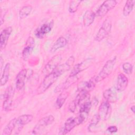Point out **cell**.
<instances>
[{"mask_svg":"<svg viewBox=\"0 0 135 135\" xmlns=\"http://www.w3.org/2000/svg\"><path fill=\"white\" fill-rule=\"evenodd\" d=\"M91 106L92 102L89 100L84 101L81 104L79 115L78 117L79 124L83 123L87 119Z\"/></svg>","mask_w":135,"mask_h":135,"instance_id":"cell-7","label":"cell"},{"mask_svg":"<svg viewBox=\"0 0 135 135\" xmlns=\"http://www.w3.org/2000/svg\"><path fill=\"white\" fill-rule=\"evenodd\" d=\"M100 119L99 118V116L98 115V114H97L96 115H95L93 118L92 119L88 127V130L90 131H92L93 130H94V128H95V127L97 126V125L98 124V123H99V122L100 121Z\"/></svg>","mask_w":135,"mask_h":135,"instance_id":"cell-29","label":"cell"},{"mask_svg":"<svg viewBox=\"0 0 135 135\" xmlns=\"http://www.w3.org/2000/svg\"><path fill=\"white\" fill-rule=\"evenodd\" d=\"M27 69H24L20 71L16 78V88L17 90H21L23 89L25 85V80L27 75Z\"/></svg>","mask_w":135,"mask_h":135,"instance_id":"cell-19","label":"cell"},{"mask_svg":"<svg viewBox=\"0 0 135 135\" xmlns=\"http://www.w3.org/2000/svg\"><path fill=\"white\" fill-rule=\"evenodd\" d=\"M78 118L70 117L65 122L63 127L61 129L59 134H66L70 132L75 127L79 125Z\"/></svg>","mask_w":135,"mask_h":135,"instance_id":"cell-12","label":"cell"},{"mask_svg":"<svg viewBox=\"0 0 135 135\" xmlns=\"http://www.w3.org/2000/svg\"><path fill=\"white\" fill-rule=\"evenodd\" d=\"M97 83V82L95 79V76H94L88 81L82 82L80 83L78 86V90L85 91L89 92L94 89Z\"/></svg>","mask_w":135,"mask_h":135,"instance_id":"cell-16","label":"cell"},{"mask_svg":"<svg viewBox=\"0 0 135 135\" xmlns=\"http://www.w3.org/2000/svg\"><path fill=\"white\" fill-rule=\"evenodd\" d=\"M103 96L105 101L109 103L115 102L118 100L117 93L115 90L112 88L105 90L103 93Z\"/></svg>","mask_w":135,"mask_h":135,"instance_id":"cell-20","label":"cell"},{"mask_svg":"<svg viewBox=\"0 0 135 135\" xmlns=\"http://www.w3.org/2000/svg\"><path fill=\"white\" fill-rule=\"evenodd\" d=\"M134 0H129L126 2V4L123 9V14L124 16H127L131 13L134 5Z\"/></svg>","mask_w":135,"mask_h":135,"instance_id":"cell-26","label":"cell"},{"mask_svg":"<svg viewBox=\"0 0 135 135\" xmlns=\"http://www.w3.org/2000/svg\"><path fill=\"white\" fill-rule=\"evenodd\" d=\"M112 28V23L110 18H107L103 22L101 27L99 30L95 37V40L100 42L105 38L110 33Z\"/></svg>","mask_w":135,"mask_h":135,"instance_id":"cell-4","label":"cell"},{"mask_svg":"<svg viewBox=\"0 0 135 135\" xmlns=\"http://www.w3.org/2000/svg\"><path fill=\"white\" fill-rule=\"evenodd\" d=\"M67 43V40L65 37L63 36L59 37L52 46L51 49V52L52 53L55 52L57 50L64 47L66 45Z\"/></svg>","mask_w":135,"mask_h":135,"instance_id":"cell-22","label":"cell"},{"mask_svg":"<svg viewBox=\"0 0 135 135\" xmlns=\"http://www.w3.org/2000/svg\"><path fill=\"white\" fill-rule=\"evenodd\" d=\"M122 69L126 74H130L133 71V65L129 62H126L123 64Z\"/></svg>","mask_w":135,"mask_h":135,"instance_id":"cell-30","label":"cell"},{"mask_svg":"<svg viewBox=\"0 0 135 135\" xmlns=\"http://www.w3.org/2000/svg\"><path fill=\"white\" fill-rule=\"evenodd\" d=\"M54 121V117L52 115H49L41 119L35 126L32 130V133L34 134H41L44 129L53 123Z\"/></svg>","mask_w":135,"mask_h":135,"instance_id":"cell-3","label":"cell"},{"mask_svg":"<svg viewBox=\"0 0 135 135\" xmlns=\"http://www.w3.org/2000/svg\"><path fill=\"white\" fill-rule=\"evenodd\" d=\"M77 106H78V105L75 103V101L74 100L72 101L69 105V111H71V112H74L75 111Z\"/></svg>","mask_w":135,"mask_h":135,"instance_id":"cell-31","label":"cell"},{"mask_svg":"<svg viewBox=\"0 0 135 135\" xmlns=\"http://www.w3.org/2000/svg\"><path fill=\"white\" fill-rule=\"evenodd\" d=\"M3 60L2 57V56H1V71H2V66H3Z\"/></svg>","mask_w":135,"mask_h":135,"instance_id":"cell-33","label":"cell"},{"mask_svg":"<svg viewBox=\"0 0 135 135\" xmlns=\"http://www.w3.org/2000/svg\"><path fill=\"white\" fill-rule=\"evenodd\" d=\"M35 46V41L33 37L30 36L26 40L25 45L22 51V57L24 60H26L32 54Z\"/></svg>","mask_w":135,"mask_h":135,"instance_id":"cell-14","label":"cell"},{"mask_svg":"<svg viewBox=\"0 0 135 135\" xmlns=\"http://www.w3.org/2000/svg\"><path fill=\"white\" fill-rule=\"evenodd\" d=\"M131 111H132L133 113L134 112V105H133L132 107H131Z\"/></svg>","mask_w":135,"mask_h":135,"instance_id":"cell-34","label":"cell"},{"mask_svg":"<svg viewBox=\"0 0 135 135\" xmlns=\"http://www.w3.org/2000/svg\"><path fill=\"white\" fill-rule=\"evenodd\" d=\"M32 11V7L31 5H26L22 7L19 11L20 18L23 19L27 17Z\"/></svg>","mask_w":135,"mask_h":135,"instance_id":"cell-27","label":"cell"},{"mask_svg":"<svg viewBox=\"0 0 135 135\" xmlns=\"http://www.w3.org/2000/svg\"><path fill=\"white\" fill-rule=\"evenodd\" d=\"M95 13L91 10L86 11L85 12L83 17L84 25L85 26H89L92 24L95 19Z\"/></svg>","mask_w":135,"mask_h":135,"instance_id":"cell-21","label":"cell"},{"mask_svg":"<svg viewBox=\"0 0 135 135\" xmlns=\"http://www.w3.org/2000/svg\"><path fill=\"white\" fill-rule=\"evenodd\" d=\"M115 57L111 60H109L107 61V62L103 66L102 70L100 72V73L97 75L95 76L97 83L107 78L112 73V71H113L114 66L115 65Z\"/></svg>","mask_w":135,"mask_h":135,"instance_id":"cell-2","label":"cell"},{"mask_svg":"<svg viewBox=\"0 0 135 135\" xmlns=\"http://www.w3.org/2000/svg\"><path fill=\"white\" fill-rule=\"evenodd\" d=\"M93 62V59L88 58L83 61L81 63L74 66L70 75H76L78 73L88 68Z\"/></svg>","mask_w":135,"mask_h":135,"instance_id":"cell-13","label":"cell"},{"mask_svg":"<svg viewBox=\"0 0 135 135\" xmlns=\"http://www.w3.org/2000/svg\"><path fill=\"white\" fill-rule=\"evenodd\" d=\"M62 74L56 70L46 75L37 89V93L40 94L45 92L61 75Z\"/></svg>","mask_w":135,"mask_h":135,"instance_id":"cell-1","label":"cell"},{"mask_svg":"<svg viewBox=\"0 0 135 135\" xmlns=\"http://www.w3.org/2000/svg\"><path fill=\"white\" fill-rule=\"evenodd\" d=\"M13 29L11 26L5 28L2 32L0 35V46L1 50L4 49L7 45L8 38L12 32Z\"/></svg>","mask_w":135,"mask_h":135,"instance_id":"cell-17","label":"cell"},{"mask_svg":"<svg viewBox=\"0 0 135 135\" xmlns=\"http://www.w3.org/2000/svg\"><path fill=\"white\" fill-rule=\"evenodd\" d=\"M81 2H82V1H79V0L71 1L70 3L69 6V12L71 13H74L76 12Z\"/></svg>","mask_w":135,"mask_h":135,"instance_id":"cell-28","label":"cell"},{"mask_svg":"<svg viewBox=\"0 0 135 135\" xmlns=\"http://www.w3.org/2000/svg\"><path fill=\"white\" fill-rule=\"evenodd\" d=\"M33 119V115L31 114H23L16 118V126L14 134H18L22 130L23 126L29 123Z\"/></svg>","mask_w":135,"mask_h":135,"instance_id":"cell-9","label":"cell"},{"mask_svg":"<svg viewBox=\"0 0 135 135\" xmlns=\"http://www.w3.org/2000/svg\"><path fill=\"white\" fill-rule=\"evenodd\" d=\"M10 71V63H7L3 69V73L1 78V85L3 86L5 85L8 81L9 77Z\"/></svg>","mask_w":135,"mask_h":135,"instance_id":"cell-23","label":"cell"},{"mask_svg":"<svg viewBox=\"0 0 135 135\" xmlns=\"http://www.w3.org/2000/svg\"><path fill=\"white\" fill-rule=\"evenodd\" d=\"M128 84V79L123 73H120L117 77L116 83V90L121 92L124 91Z\"/></svg>","mask_w":135,"mask_h":135,"instance_id":"cell-18","label":"cell"},{"mask_svg":"<svg viewBox=\"0 0 135 135\" xmlns=\"http://www.w3.org/2000/svg\"><path fill=\"white\" fill-rule=\"evenodd\" d=\"M79 78L76 75H69V78L62 83L60 84L58 86H57L55 88V92L56 93L57 92H62L65 90L68 89L70 86H71L73 84H74L78 80Z\"/></svg>","mask_w":135,"mask_h":135,"instance_id":"cell-15","label":"cell"},{"mask_svg":"<svg viewBox=\"0 0 135 135\" xmlns=\"http://www.w3.org/2000/svg\"><path fill=\"white\" fill-rule=\"evenodd\" d=\"M62 59V56L59 54L52 57L43 69L42 71V74L45 76L52 73L60 65Z\"/></svg>","mask_w":135,"mask_h":135,"instance_id":"cell-5","label":"cell"},{"mask_svg":"<svg viewBox=\"0 0 135 135\" xmlns=\"http://www.w3.org/2000/svg\"><path fill=\"white\" fill-rule=\"evenodd\" d=\"M14 94V90L11 86H9L4 94V101L3 108L5 111L11 110L12 105V99Z\"/></svg>","mask_w":135,"mask_h":135,"instance_id":"cell-10","label":"cell"},{"mask_svg":"<svg viewBox=\"0 0 135 135\" xmlns=\"http://www.w3.org/2000/svg\"><path fill=\"white\" fill-rule=\"evenodd\" d=\"M53 25V22L51 21L40 26L35 31V36L38 38H43L47 33L51 31Z\"/></svg>","mask_w":135,"mask_h":135,"instance_id":"cell-11","label":"cell"},{"mask_svg":"<svg viewBox=\"0 0 135 135\" xmlns=\"http://www.w3.org/2000/svg\"><path fill=\"white\" fill-rule=\"evenodd\" d=\"M16 126V118L12 119L9 121L7 125L4 128L2 135H10L12 133L13 131L15 130Z\"/></svg>","mask_w":135,"mask_h":135,"instance_id":"cell-25","label":"cell"},{"mask_svg":"<svg viewBox=\"0 0 135 135\" xmlns=\"http://www.w3.org/2000/svg\"><path fill=\"white\" fill-rule=\"evenodd\" d=\"M107 131H108L110 133H114V132H116L117 131H118V128L116 126H110L107 129Z\"/></svg>","mask_w":135,"mask_h":135,"instance_id":"cell-32","label":"cell"},{"mask_svg":"<svg viewBox=\"0 0 135 135\" xmlns=\"http://www.w3.org/2000/svg\"><path fill=\"white\" fill-rule=\"evenodd\" d=\"M69 94V93L68 92L64 91L60 93V94L58 96L57 98L56 99L55 103V107L56 109H59L62 107L65 100L68 98Z\"/></svg>","mask_w":135,"mask_h":135,"instance_id":"cell-24","label":"cell"},{"mask_svg":"<svg viewBox=\"0 0 135 135\" xmlns=\"http://www.w3.org/2000/svg\"><path fill=\"white\" fill-rule=\"evenodd\" d=\"M111 107L110 104V103L107 101H103L100 104L98 115L100 119V120L105 121L108 120L111 115Z\"/></svg>","mask_w":135,"mask_h":135,"instance_id":"cell-6","label":"cell"},{"mask_svg":"<svg viewBox=\"0 0 135 135\" xmlns=\"http://www.w3.org/2000/svg\"><path fill=\"white\" fill-rule=\"evenodd\" d=\"M116 5L117 1L115 0L105 1L99 7L95 14L99 17H102L104 16L109 11L113 8Z\"/></svg>","mask_w":135,"mask_h":135,"instance_id":"cell-8","label":"cell"}]
</instances>
